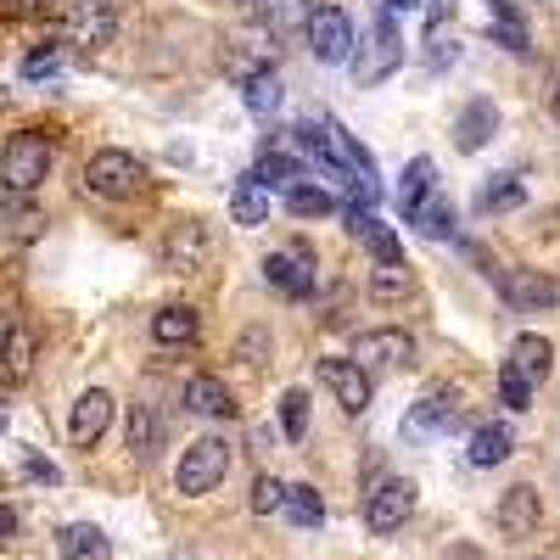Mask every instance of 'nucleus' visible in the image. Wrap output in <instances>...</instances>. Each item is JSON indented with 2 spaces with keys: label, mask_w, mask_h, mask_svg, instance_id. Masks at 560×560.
<instances>
[{
  "label": "nucleus",
  "mask_w": 560,
  "mask_h": 560,
  "mask_svg": "<svg viewBox=\"0 0 560 560\" xmlns=\"http://www.w3.org/2000/svg\"><path fill=\"white\" fill-rule=\"evenodd\" d=\"M51 163H57L51 140H45L39 129H23V135H12L7 163H0V179H7V191H12V197H28V191H39V185H45Z\"/></svg>",
  "instance_id": "obj_1"
},
{
  "label": "nucleus",
  "mask_w": 560,
  "mask_h": 560,
  "mask_svg": "<svg viewBox=\"0 0 560 560\" xmlns=\"http://www.w3.org/2000/svg\"><path fill=\"white\" fill-rule=\"evenodd\" d=\"M224 477H230V443H224V438H197L191 448L179 454L174 488H179L185 499H202V493H213Z\"/></svg>",
  "instance_id": "obj_2"
},
{
  "label": "nucleus",
  "mask_w": 560,
  "mask_h": 560,
  "mask_svg": "<svg viewBox=\"0 0 560 560\" xmlns=\"http://www.w3.org/2000/svg\"><path fill=\"white\" fill-rule=\"evenodd\" d=\"M84 185L96 197H107V202H124V197H135L140 185H147V163H140L135 152L107 147V152H96V158L84 163Z\"/></svg>",
  "instance_id": "obj_3"
},
{
  "label": "nucleus",
  "mask_w": 560,
  "mask_h": 560,
  "mask_svg": "<svg viewBox=\"0 0 560 560\" xmlns=\"http://www.w3.org/2000/svg\"><path fill=\"white\" fill-rule=\"evenodd\" d=\"M62 28H68L73 45H84V51H102L118 34V7L113 0H62Z\"/></svg>",
  "instance_id": "obj_4"
},
{
  "label": "nucleus",
  "mask_w": 560,
  "mask_h": 560,
  "mask_svg": "<svg viewBox=\"0 0 560 560\" xmlns=\"http://www.w3.org/2000/svg\"><path fill=\"white\" fill-rule=\"evenodd\" d=\"M398 62H404V34H398L393 12H382L376 28H370V45L353 57V79H359V84H382Z\"/></svg>",
  "instance_id": "obj_5"
},
{
  "label": "nucleus",
  "mask_w": 560,
  "mask_h": 560,
  "mask_svg": "<svg viewBox=\"0 0 560 560\" xmlns=\"http://www.w3.org/2000/svg\"><path fill=\"white\" fill-rule=\"evenodd\" d=\"M409 516H415V482L409 477H387V482H376V493L364 499V527L376 538L398 533Z\"/></svg>",
  "instance_id": "obj_6"
},
{
  "label": "nucleus",
  "mask_w": 560,
  "mask_h": 560,
  "mask_svg": "<svg viewBox=\"0 0 560 560\" xmlns=\"http://www.w3.org/2000/svg\"><path fill=\"white\" fill-rule=\"evenodd\" d=\"M303 34H308L314 62H325V68L353 62V23H348V12H342V7H319V12H314V23H308Z\"/></svg>",
  "instance_id": "obj_7"
},
{
  "label": "nucleus",
  "mask_w": 560,
  "mask_h": 560,
  "mask_svg": "<svg viewBox=\"0 0 560 560\" xmlns=\"http://www.w3.org/2000/svg\"><path fill=\"white\" fill-rule=\"evenodd\" d=\"M213 258V236H208V224L202 219H179L168 230V242H163V269L168 275H202Z\"/></svg>",
  "instance_id": "obj_8"
},
{
  "label": "nucleus",
  "mask_w": 560,
  "mask_h": 560,
  "mask_svg": "<svg viewBox=\"0 0 560 560\" xmlns=\"http://www.w3.org/2000/svg\"><path fill=\"white\" fill-rule=\"evenodd\" d=\"M353 359L376 376V370H409L415 364V337L398 331V325H382V331H364L353 342Z\"/></svg>",
  "instance_id": "obj_9"
},
{
  "label": "nucleus",
  "mask_w": 560,
  "mask_h": 560,
  "mask_svg": "<svg viewBox=\"0 0 560 560\" xmlns=\"http://www.w3.org/2000/svg\"><path fill=\"white\" fill-rule=\"evenodd\" d=\"M319 382L348 415H364L370 409V370L359 359H319Z\"/></svg>",
  "instance_id": "obj_10"
},
{
  "label": "nucleus",
  "mask_w": 560,
  "mask_h": 560,
  "mask_svg": "<svg viewBox=\"0 0 560 560\" xmlns=\"http://www.w3.org/2000/svg\"><path fill=\"white\" fill-rule=\"evenodd\" d=\"M107 427H113V393H102V387L79 393L73 420H68V438H73V448H96Z\"/></svg>",
  "instance_id": "obj_11"
},
{
  "label": "nucleus",
  "mask_w": 560,
  "mask_h": 560,
  "mask_svg": "<svg viewBox=\"0 0 560 560\" xmlns=\"http://www.w3.org/2000/svg\"><path fill=\"white\" fill-rule=\"evenodd\" d=\"M454 420H459V404H454L448 393H427V398L404 415V438H409V443L443 438V432H454Z\"/></svg>",
  "instance_id": "obj_12"
},
{
  "label": "nucleus",
  "mask_w": 560,
  "mask_h": 560,
  "mask_svg": "<svg viewBox=\"0 0 560 560\" xmlns=\"http://www.w3.org/2000/svg\"><path fill=\"white\" fill-rule=\"evenodd\" d=\"M538 522H544V499H538V488L516 482V488L499 499V533H504V538H533Z\"/></svg>",
  "instance_id": "obj_13"
},
{
  "label": "nucleus",
  "mask_w": 560,
  "mask_h": 560,
  "mask_svg": "<svg viewBox=\"0 0 560 560\" xmlns=\"http://www.w3.org/2000/svg\"><path fill=\"white\" fill-rule=\"evenodd\" d=\"M264 280H269L280 298H308L314 292V264H308L303 247L298 253H269L264 258Z\"/></svg>",
  "instance_id": "obj_14"
},
{
  "label": "nucleus",
  "mask_w": 560,
  "mask_h": 560,
  "mask_svg": "<svg viewBox=\"0 0 560 560\" xmlns=\"http://www.w3.org/2000/svg\"><path fill=\"white\" fill-rule=\"evenodd\" d=\"M499 287H504L510 308H549V303H560V287L549 275H538V269H504Z\"/></svg>",
  "instance_id": "obj_15"
},
{
  "label": "nucleus",
  "mask_w": 560,
  "mask_h": 560,
  "mask_svg": "<svg viewBox=\"0 0 560 560\" xmlns=\"http://www.w3.org/2000/svg\"><path fill=\"white\" fill-rule=\"evenodd\" d=\"M247 12H253V23H258L269 39L314 23V7H308V0H247Z\"/></svg>",
  "instance_id": "obj_16"
},
{
  "label": "nucleus",
  "mask_w": 560,
  "mask_h": 560,
  "mask_svg": "<svg viewBox=\"0 0 560 560\" xmlns=\"http://www.w3.org/2000/svg\"><path fill=\"white\" fill-rule=\"evenodd\" d=\"M348 230L370 247V258H376V264H398L404 258V242L393 236V224H382L370 208H348Z\"/></svg>",
  "instance_id": "obj_17"
},
{
  "label": "nucleus",
  "mask_w": 560,
  "mask_h": 560,
  "mask_svg": "<svg viewBox=\"0 0 560 560\" xmlns=\"http://www.w3.org/2000/svg\"><path fill=\"white\" fill-rule=\"evenodd\" d=\"M510 370H522V376L538 387V382H549V370H555V348H549V337H538V331H522L516 342H510V359H504Z\"/></svg>",
  "instance_id": "obj_18"
},
{
  "label": "nucleus",
  "mask_w": 560,
  "mask_h": 560,
  "mask_svg": "<svg viewBox=\"0 0 560 560\" xmlns=\"http://www.w3.org/2000/svg\"><path fill=\"white\" fill-rule=\"evenodd\" d=\"M493 129H499V107L493 102H471V107L454 118V147L459 152H482L488 140H493Z\"/></svg>",
  "instance_id": "obj_19"
},
{
  "label": "nucleus",
  "mask_w": 560,
  "mask_h": 560,
  "mask_svg": "<svg viewBox=\"0 0 560 560\" xmlns=\"http://www.w3.org/2000/svg\"><path fill=\"white\" fill-rule=\"evenodd\" d=\"M432 197H438V168H432V158H415V163L404 168V179H398V208H404V219H415Z\"/></svg>",
  "instance_id": "obj_20"
},
{
  "label": "nucleus",
  "mask_w": 560,
  "mask_h": 560,
  "mask_svg": "<svg viewBox=\"0 0 560 560\" xmlns=\"http://www.w3.org/2000/svg\"><path fill=\"white\" fill-rule=\"evenodd\" d=\"M230 219L236 224H264L269 219V179L258 168L236 179V191H230Z\"/></svg>",
  "instance_id": "obj_21"
},
{
  "label": "nucleus",
  "mask_w": 560,
  "mask_h": 560,
  "mask_svg": "<svg viewBox=\"0 0 560 560\" xmlns=\"http://www.w3.org/2000/svg\"><path fill=\"white\" fill-rule=\"evenodd\" d=\"M510 448H516V432H510L504 420H493V427H477L471 432V448H465V454H471L477 471H493V465L510 459Z\"/></svg>",
  "instance_id": "obj_22"
},
{
  "label": "nucleus",
  "mask_w": 560,
  "mask_h": 560,
  "mask_svg": "<svg viewBox=\"0 0 560 560\" xmlns=\"http://www.w3.org/2000/svg\"><path fill=\"white\" fill-rule=\"evenodd\" d=\"M152 337L163 348H191L197 342V308H185V303H168L152 314Z\"/></svg>",
  "instance_id": "obj_23"
},
{
  "label": "nucleus",
  "mask_w": 560,
  "mask_h": 560,
  "mask_svg": "<svg viewBox=\"0 0 560 560\" xmlns=\"http://www.w3.org/2000/svg\"><path fill=\"white\" fill-rule=\"evenodd\" d=\"M185 409L219 420V415H230L236 404H230V387H224L219 376H191V382H185Z\"/></svg>",
  "instance_id": "obj_24"
},
{
  "label": "nucleus",
  "mask_w": 560,
  "mask_h": 560,
  "mask_svg": "<svg viewBox=\"0 0 560 560\" xmlns=\"http://www.w3.org/2000/svg\"><path fill=\"white\" fill-rule=\"evenodd\" d=\"M62 555L68 560H113V538L90 522H73V527H62Z\"/></svg>",
  "instance_id": "obj_25"
},
{
  "label": "nucleus",
  "mask_w": 560,
  "mask_h": 560,
  "mask_svg": "<svg viewBox=\"0 0 560 560\" xmlns=\"http://www.w3.org/2000/svg\"><path fill=\"white\" fill-rule=\"evenodd\" d=\"M522 202H527V185L516 174H493L477 191V213H516Z\"/></svg>",
  "instance_id": "obj_26"
},
{
  "label": "nucleus",
  "mask_w": 560,
  "mask_h": 560,
  "mask_svg": "<svg viewBox=\"0 0 560 560\" xmlns=\"http://www.w3.org/2000/svg\"><path fill=\"white\" fill-rule=\"evenodd\" d=\"M158 448H163V427H158L152 404H129V454L152 459Z\"/></svg>",
  "instance_id": "obj_27"
},
{
  "label": "nucleus",
  "mask_w": 560,
  "mask_h": 560,
  "mask_svg": "<svg viewBox=\"0 0 560 560\" xmlns=\"http://www.w3.org/2000/svg\"><path fill=\"white\" fill-rule=\"evenodd\" d=\"M280 102H287V84H280V73H275V68H264V73H253V79H247V113H253V118L280 113Z\"/></svg>",
  "instance_id": "obj_28"
},
{
  "label": "nucleus",
  "mask_w": 560,
  "mask_h": 560,
  "mask_svg": "<svg viewBox=\"0 0 560 560\" xmlns=\"http://www.w3.org/2000/svg\"><path fill=\"white\" fill-rule=\"evenodd\" d=\"M287 208H292L298 219H325V213H337V197L325 191V185L298 179V185H287Z\"/></svg>",
  "instance_id": "obj_29"
},
{
  "label": "nucleus",
  "mask_w": 560,
  "mask_h": 560,
  "mask_svg": "<svg viewBox=\"0 0 560 560\" xmlns=\"http://www.w3.org/2000/svg\"><path fill=\"white\" fill-rule=\"evenodd\" d=\"M409 287H415V275H409V264H404V258H398V264H376V269H370V298H376V303H398Z\"/></svg>",
  "instance_id": "obj_30"
},
{
  "label": "nucleus",
  "mask_w": 560,
  "mask_h": 560,
  "mask_svg": "<svg viewBox=\"0 0 560 560\" xmlns=\"http://www.w3.org/2000/svg\"><path fill=\"white\" fill-rule=\"evenodd\" d=\"M287 516H292L298 527H319V522H325V499H319L308 482H298V488L287 493Z\"/></svg>",
  "instance_id": "obj_31"
},
{
  "label": "nucleus",
  "mask_w": 560,
  "mask_h": 560,
  "mask_svg": "<svg viewBox=\"0 0 560 560\" xmlns=\"http://www.w3.org/2000/svg\"><path fill=\"white\" fill-rule=\"evenodd\" d=\"M409 224H420V236H432V242H448V236H454V208H448L443 197H432Z\"/></svg>",
  "instance_id": "obj_32"
},
{
  "label": "nucleus",
  "mask_w": 560,
  "mask_h": 560,
  "mask_svg": "<svg viewBox=\"0 0 560 560\" xmlns=\"http://www.w3.org/2000/svg\"><path fill=\"white\" fill-rule=\"evenodd\" d=\"M28 370H34V337L23 331V325H12V337H7V382L18 387Z\"/></svg>",
  "instance_id": "obj_33"
},
{
  "label": "nucleus",
  "mask_w": 560,
  "mask_h": 560,
  "mask_svg": "<svg viewBox=\"0 0 560 560\" xmlns=\"http://www.w3.org/2000/svg\"><path fill=\"white\" fill-rule=\"evenodd\" d=\"M280 427H287L292 443L308 438V393H303V387H292L287 398H280Z\"/></svg>",
  "instance_id": "obj_34"
},
{
  "label": "nucleus",
  "mask_w": 560,
  "mask_h": 560,
  "mask_svg": "<svg viewBox=\"0 0 560 560\" xmlns=\"http://www.w3.org/2000/svg\"><path fill=\"white\" fill-rule=\"evenodd\" d=\"M499 398H504V409H533V382L522 376V370H499Z\"/></svg>",
  "instance_id": "obj_35"
},
{
  "label": "nucleus",
  "mask_w": 560,
  "mask_h": 560,
  "mask_svg": "<svg viewBox=\"0 0 560 560\" xmlns=\"http://www.w3.org/2000/svg\"><path fill=\"white\" fill-rule=\"evenodd\" d=\"M287 482H280V477H258V488H253V510H258V516H269V510H287Z\"/></svg>",
  "instance_id": "obj_36"
},
{
  "label": "nucleus",
  "mask_w": 560,
  "mask_h": 560,
  "mask_svg": "<svg viewBox=\"0 0 560 560\" xmlns=\"http://www.w3.org/2000/svg\"><path fill=\"white\" fill-rule=\"evenodd\" d=\"M258 174H264L269 185H298V163H292L287 152H264V158H258Z\"/></svg>",
  "instance_id": "obj_37"
},
{
  "label": "nucleus",
  "mask_w": 560,
  "mask_h": 560,
  "mask_svg": "<svg viewBox=\"0 0 560 560\" xmlns=\"http://www.w3.org/2000/svg\"><path fill=\"white\" fill-rule=\"evenodd\" d=\"M57 73H62V57L51 51V45H45V51H34V57L23 62V79H34V84H39V79H57Z\"/></svg>",
  "instance_id": "obj_38"
},
{
  "label": "nucleus",
  "mask_w": 560,
  "mask_h": 560,
  "mask_svg": "<svg viewBox=\"0 0 560 560\" xmlns=\"http://www.w3.org/2000/svg\"><path fill=\"white\" fill-rule=\"evenodd\" d=\"M488 34H493V39H504L510 51H527V28H522L516 18H510V12H499V23H493Z\"/></svg>",
  "instance_id": "obj_39"
},
{
  "label": "nucleus",
  "mask_w": 560,
  "mask_h": 560,
  "mask_svg": "<svg viewBox=\"0 0 560 560\" xmlns=\"http://www.w3.org/2000/svg\"><path fill=\"white\" fill-rule=\"evenodd\" d=\"M443 23H454V0H432V7H427V28L438 34Z\"/></svg>",
  "instance_id": "obj_40"
},
{
  "label": "nucleus",
  "mask_w": 560,
  "mask_h": 560,
  "mask_svg": "<svg viewBox=\"0 0 560 560\" xmlns=\"http://www.w3.org/2000/svg\"><path fill=\"white\" fill-rule=\"evenodd\" d=\"M28 477L34 482H57V465L51 459H28Z\"/></svg>",
  "instance_id": "obj_41"
},
{
  "label": "nucleus",
  "mask_w": 560,
  "mask_h": 560,
  "mask_svg": "<svg viewBox=\"0 0 560 560\" xmlns=\"http://www.w3.org/2000/svg\"><path fill=\"white\" fill-rule=\"evenodd\" d=\"M382 7H387V12H415L420 0H382Z\"/></svg>",
  "instance_id": "obj_42"
},
{
  "label": "nucleus",
  "mask_w": 560,
  "mask_h": 560,
  "mask_svg": "<svg viewBox=\"0 0 560 560\" xmlns=\"http://www.w3.org/2000/svg\"><path fill=\"white\" fill-rule=\"evenodd\" d=\"M18 12H39V7H51V0H12Z\"/></svg>",
  "instance_id": "obj_43"
},
{
  "label": "nucleus",
  "mask_w": 560,
  "mask_h": 560,
  "mask_svg": "<svg viewBox=\"0 0 560 560\" xmlns=\"http://www.w3.org/2000/svg\"><path fill=\"white\" fill-rule=\"evenodd\" d=\"M549 107H555V118H560V84H555V102H549Z\"/></svg>",
  "instance_id": "obj_44"
}]
</instances>
